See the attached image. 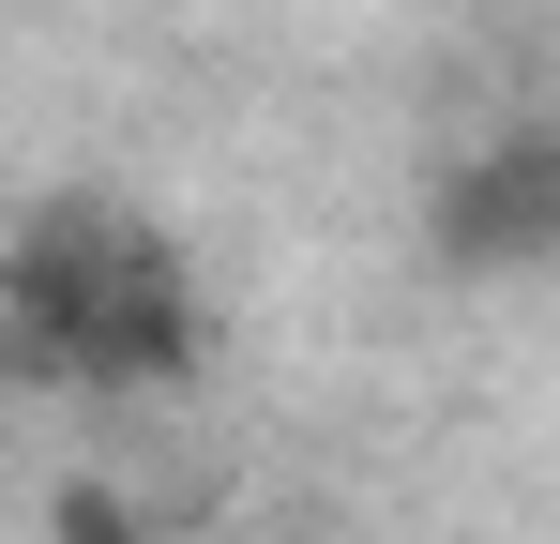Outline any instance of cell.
I'll list each match as a JSON object with an SVG mask.
<instances>
[{
	"instance_id": "3957f363",
	"label": "cell",
	"mask_w": 560,
	"mask_h": 544,
	"mask_svg": "<svg viewBox=\"0 0 560 544\" xmlns=\"http://www.w3.org/2000/svg\"><path fill=\"white\" fill-rule=\"evenodd\" d=\"M61 544H152V515L121 484H61Z\"/></svg>"
},
{
	"instance_id": "6da1fadb",
	"label": "cell",
	"mask_w": 560,
	"mask_h": 544,
	"mask_svg": "<svg viewBox=\"0 0 560 544\" xmlns=\"http://www.w3.org/2000/svg\"><path fill=\"white\" fill-rule=\"evenodd\" d=\"M0 348H15L31 393H106V409L183 393L197 378V287L167 258V227L121 212V197H46L15 227V258H0Z\"/></svg>"
},
{
	"instance_id": "7a4b0ae2",
	"label": "cell",
	"mask_w": 560,
	"mask_h": 544,
	"mask_svg": "<svg viewBox=\"0 0 560 544\" xmlns=\"http://www.w3.org/2000/svg\"><path fill=\"white\" fill-rule=\"evenodd\" d=\"M440 258L455 272H560V137H485L440 167Z\"/></svg>"
}]
</instances>
